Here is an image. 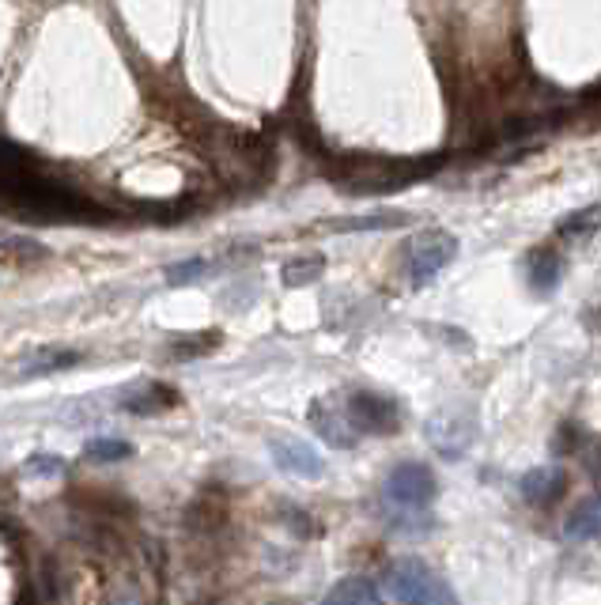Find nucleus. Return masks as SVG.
Wrapping results in <instances>:
<instances>
[{
  "mask_svg": "<svg viewBox=\"0 0 601 605\" xmlns=\"http://www.w3.org/2000/svg\"><path fill=\"white\" fill-rule=\"evenodd\" d=\"M439 167V159H424V163H409V159H367L348 156L337 167H329V178L341 182L348 193H390L405 190L416 178H428Z\"/></svg>",
  "mask_w": 601,
  "mask_h": 605,
  "instance_id": "obj_1",
  "label": "nucleus"
},
{
  "mask_svg": "<svg viewBox=\"0 0 601 605\" xmlns=\"http://www.w3.org/2000/svg\"><path fill=\"white\" fill-rule=\"evenodd\" d=\"M386 587H390V598H394V602H454V590L443 583V575L431 571L428 564L416 560V556H405V560H394V564H390Z\"/></svg>",
  "mask_w": 601,
  "mask_h": 605,
  "instance_id": "obj_2",
  "label": "nucleus"
},
{
  "mask_svg": "<svg viewBox=\"0 0 601 605\" xmlns=\"http://www.w3.org/2000/svg\"><path fill=\"white\" fill-rule=\"evenodd\" d=\"M439 496V481L424 462H401L382 484V500L394 511H428Z\"/></svg>",
  "mask_w": 601,
  "mask_h": 605,
  "instance_id": "obj_3",
  "label": "nucleus"
},
{
  "mask_svg": "<svg viewBox=\"0 0 601 605\" xmlns=\"http://www.w3.org/2000/svg\"><path fill=\"white\" fill-rule=\"evenodd\" d=\"M454 250H458V242H454V235H447V231H435V227H431V231H420V235L405 246V269H409L413 284H428V280L454 258Z\"/></svg>",
  "mask_w": 601,
  "mask_h": 605,
  "instance_id": "obj_4",
  "label": "nucleus"
},
{
  "mask_svg": "<svg viewBox=\"0 0 601 605\" xmlns=\"http://www.w3.org/2000/svg\"><path fill=\"white\" fill-rule=\"evenodd\" d=\"M344 413L352 420V428L356 432H371V435H390L401 428V409H397L394 398H386V394H371V390H356L348 405H344Z\"/></svg>",
  "mask_w": 601,
  "mask_h": 605,
  "instance_id": "obj_5",
  "label": "nucleus"
},
{
  "mask_svg": "<svg viewBox=\"0 0 601 605\" xmlns=\"http://www.w3.org/2000/svg\"><path fill=\"white\" fill-rule=\"evenodd\" d=\"M428 439H431V447L439 450L443 458L458 462L465 450L473 447V439H477V424H473V416L469 413H439L428 424Z\"/></svg>",
  "mask_w": 601,
  "mask_h": 605,
  "instance_id": "obj_6",
  "label": "nucleus"
},
{
  "mask_svg": "<svg viewBox=\"0 0 601 605\" xmlns=\"http://www.w3.org/2000/svg\"><path fill=\"white\" fill-rule=\"evenodd\" d=\"M518 492L530 507H552L556 500H564L567 473L560 466H537L518 481Z\"/></svg>",
  "mask_w": 601,
  "mask_h": 605,
  "instance_id": "obj_7",
  "label": "nucleus"
},
{
  "mask_svg": "<svg viewBox=\"0 0 601 605\" xmlns=\"http://www.w3.org/2000/svg\"><path fill=\"white\" fill-rule=\"evenodd\" d=\"M526 277H530L533 295H552L564 277V254L556 246H537L526 258Z\"/></svg>",
  "mask_w": 601,
  "mask_h": 605,
  "instance_id": "obj_8",
  "label": "nucleus"
},
{
  "mask_svg": "<svg viewBox=\"0 0 601 605\" xmlns=\"http://www.w3.org/2000/svg\"><path fill=\"white\" fill-rule=\"evenodd\" d=\"M310 420H314V428H318V435L326 439L329 447L337 450L356 447V432H352V420H348L344 409H333L329 401H314L310 405Z\"/></svg>",
  "mask_w": 601,
  "mask_h": 605,
  "instance_id": "obj_9",
  "label": "nucleus"
},
{
  "mask_svg": "<svg viewBox=\"0 0 601 605\" xmlns=\"http://www.w3.org/2000/svg\"><path fill=\"white\" fill-rule=\"evenodd\" d=\"M273 458L276 466L284 469V473H295V477H322V458L307 447V443H299V439H273Z\"/></svg>",
  "mask_w": 601,
  "mask_h": 605,
  "instance_id": "obj_10",
  "label": "nucleus"
},
{
  "mask_svg": "<svg viewBox=\"0 0 601 605\" xmlns=\"http://www.w3.org/2000/svg\"><path fill=\"white\" fill-rule=\"evenodd\" d=\"M564 534L571 541H594V537H601V496H590V500H583L571 511Z\"/></svg>",
  "mask_w": 601,
  "mask_h": 605,
  "instance_id": "obj_11",
  "label": "nucleus"
},
{
  "mask_svg": "<svg viewBox=\"0 0 601 605\" xmlns=\"http://www.w3.org/2000/svg\"><path fill=\"white\" fill-rule=\"evenodd\" d=\"M329 602H382V590L371 579L356 575V579H344L341 587L329 590Z\"/></svg>",
  "mask_w": 601,
  "mask_h": 605,
  "instance_id": "obj_12",
  "label": "nucleus"
},
{
  "mask_svg": "<svg viewBox=\"0 0 601 605\" xmlns=\"http://www.w3.org/2000/svg\"><path fill=\"white\" fill-rule=\"evenodd\" d=\"M598 224H601V205H590L583 212H571L564 224L556 227V235L560 239H583L590 231H598Z\"/></svg>",
  "mask_w": 601,
  "mask_h": 605,
  "instance_id": "obj_13",
  "label": "nucleus"
},
{
  "mask_svg": "<svg viewBox=\"0 0 601 605\" xmlns=\"http://www.w3.org/2000/svg\"><path fill=\"white\" fill-rule=\"evenodd\" d=\"M133 447L125 443V439H91L87 443V458L91 462H121V458H129Z\"/></svg>",
  "mask_w": 601,
  "mask_h": 605,
  "instance_id": "obj_14",
  "label": "nucleus"
},
{
  "mask_svg": "<svg viewBox=\"0 0 601 605\" xmlns=\"http://www.w3.org/2000/svg\"><path fill=\"white\" fill-rule=\"evenodd\" d=\"M322 269H326V261H322V258L292 261V265L284 269V280H288V284H310L314 277H322Z\"/></svg>",
  "mask_w": 601,
  "mask_h": 605,
  "instance_id": "obj_15",
  "label": "nucleus"
},
{
  "mask_svg": "<svg viewBox=\"0 0 601 605\" xmlns=\"http://www.w3.org/2000/svg\"><path fill=\"white\" fill-rule=\"evenodd\" d=\"M586 443V432L583 424H560V435L552 439V450L564 458V454H575V450H583Z\"/></svg>",
  "mask_w": 601,
  "mask_h": 605,
  "instance_id": "obj_16",
  "label": "nucleus"
},
{
  "mask_svg": "<svg viewBox=\"0 0 601 605\" xmlns=\"http://www.w3.org/2000/svg\"><path fill=\"white\" fill-rule=\"evenodd\" d=\"M397 224H405V216L401 212H375V216H363V220H348V224H337L341 231H363V227H397Z\"/></svg>",
  "mask_w": 601,
  "mask_h": 605,
  "instance_id": "obj_17",
  "label": "nucleus"
},
{
  "mask_svg": "<svg viewBox=\"0 0 601 605\" xmlns=\"http://www.w3.org/2000/svg\"><path fill=\"white\" fill-rule=\"evenodd\" d=\"M80 360V356H76V352H50V356H46V360L38 363L35 371H31V375H46V371H65V367H72V363Z\"/></svg>",
  "mask_w": 601,
  "mask_h": 605,
  "instance_id": "obj_18",
  "label": "nucleus"
},
{
  "mask_svg": "<svg viewBox=\"0 0 601 605\" xmlns=\"http://www.w3.org/2000/svg\"><path fill=\"white\" fill-rule=\"evenodd\" d=\"M31 473H42V477H57L61 473V462H57V454H35L31 462H27Z\"/></svg>",
  "mask_w": 601,
  "mask_h": 605,
  "instance_id": "obj_19",
  "label": "nucleus"
},
{
  "mask_svg": "<svg viewBox=\"0 0 601 605\" xmlns=\"http://www.w3.org/2000/svg\"><path fill=\"white\" fill-rule=\"evenodd\" d=\"M205 269H208L205 261L193 258V261H186V265H174L167 277H171V280H189V273H205Z\"/></svg>",
  "mask_w": 601,
  "mask_h": 605,
  "instance_id": "obj_20",
  "label": "nucleus"
},
{
  "mask_svg": "<svg viewBox=\"0 0 601 605\" xmlns=\"http://www.w3.org/2000/svg\"><path fill=\"white\" fill-rule=\"evenodd\" d=\"M586 466H590V477H594V484H601V447L586 458Z\"/></svg>",
  "mask_w": 601,
  "mask_h": 605,
  "instance_id": "obj_21",
  "label": "nucleus"
}]
</instances>
